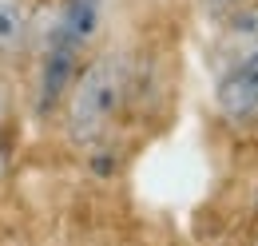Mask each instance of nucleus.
<instances>
[{
    "instance_id": "1",
    "label": "nucleus",
    "mask_w": 258,
    "mask_h": 246,
    "mask_svg": "<svg viewBox=\"0 0 258 246\" xmlns=\"http://www.w3.org/2000/svg\"><path fill=\"white\" fill-rule=\"evenodd\" d=\"M131 95V60L123 48H99L76 64L64 95L56 103L60 135L72 151L99 147L127 107Z\"/></svg>"
},
{
    "instance_id": "2",
    "label": "nucleus",
    "mask_w": 258,
    "mask_h": 246,
    "mask_svg": "<svg viewBox=\"0 0 258 246\" xmlns=\"http://www.w3.org/2000/svg\"><path fill=\"white\" fill-rule=\"evenodd\" d=\"M211 107L215 119L230 131H258V48H246L223 64L211 88Z\"/></svg>"
},
{
    "instance_id": "3",
    "label": "nucleus",
    "mask_w": 258,
    "mask_h": 246,
    "mask_svg": "<svg viewBox=\"0 0 258 246\" xmlns=\"http://www.w3.org/2000/svg\"><path fill=\"white\" fill-rule=\"evenodd\" d=\"M36 4L32 0H0V68H16L32 48Z\"/></svg>"
},
{
    "instance_id": "4",
    "label": "nucleus",
    "mask_w": 258,
    "mask_h": 246,
    "mask_svg": "<svg viewBox=\"0 0 258 246\" xmlns=\"http://www.w3.org/2000/svg\"><path fill=\"white\" fill-rule=\"evenodd\" d=\"M215 28H223V48H230V56L258 48V0H250L246 8H238L234 16H226Z\"/></svg>"
},
{
    "instance_id": "5",
    "label": "nucleus",
    "mask_w": 258,
    "mask_h": 246,
    "mask_svg": "<svg viewBox=\"0 0 258 246\" xmlns=\"http://www.w3.org/2000/svg\"><path fill=\"white\" fill-rule=\"evenodd\" d=\"M191 4H195V16L215 28V24H223L226 16H234L238 8H246L250 0H191Z\"/></svg>"
},
{
    "instance_id": "6",
    "label": "nucleus",
    "mask_w": 258,
    "mask_h": 246,
    "mask_svg": "<svg viewBox=\"0 0 258 246\" xmlns=\"http://www.w3.org/2000/svg\"><path fill=\"white\" fill-rule=\"evenodd\" d=\"M8 119V88H4V80H0V127Z\"/></svg>"
}]
</instances>
